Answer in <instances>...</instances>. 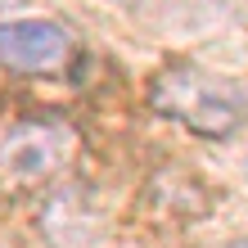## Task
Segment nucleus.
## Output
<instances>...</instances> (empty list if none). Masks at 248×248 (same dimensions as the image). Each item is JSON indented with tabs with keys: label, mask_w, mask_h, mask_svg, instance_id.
Instances as JSON below:
<instances>
[{
	"label": "nucleus",
	"mask_w": 248,
	"mask_h": 248,
	"mask_svg": "<svg viewBox=\"0 0 248 248\" xmlns=\"http://www.w3.org/2000/svg\"><path fill=\"white\" fill-rule=\"evenodd\" d=\"M144 99L158 118H171L208 140H226L248 126V81L199 63H167L154 72Z\"/></svg>",
	"instance_id": "obj_1"
},
{
	"label": "nucleus",
	"mask_w": 248,
	"mask_h": 248,
	"mask_svg": "<svg viewBox=\"0 0 248 248\" xmlns=\"http://www.w3.org/2000/svg\"><path fill=\"white\" fill-rule=\"evenodd\" d=\"M77 154H81V136L68 122L32 118V122L9 126L0 136V203L41 194L72 167Z\"/></svg>",
	"instance_id": "obj_2"
},
{
	"label": "nucleus",
	"mask_w": 248,
	"mask_h": 248,
	"mask_svg": "<svg viewBox=\"0 0 248 248\" xmlns=\"http://www.w3.org/2000/svg\"><path fill=\"white\" fill-rule=\"evenodd\" d=\"M77 54V41L68 27L50 18H14L0 23V68L23 72V77H54Z\"/></svg>",
	"instance_id": "obj_3"
},
{
	"label": "nucleus",
	"mask_w": 248,
	"mask_h": 248,
	"mask_svg": "<svg viewBox=\"0 0 248 248\" xmlns=\"http://www.w3.org/2000/svg\"><path fill=\"white\" fill-rule=\"evenodd\" d=\"M46 217H59V221L68 217V226L46 230L59 248H91L99 239V230H104V212H99V203H91V194H86V203H81V189H63V194H54L50 208H46Z\"/></svg>",
	"instance_id": "obj_4"
},
{
	"label": "nucleus",
	"mask_w": 248,
	"mask_h": 248,
	"mask_svg": "<svg viewBox=\"0 0 248 248\" xmlns=\"http://www.w3.org/2000/svg\"><path fill=\"white\" fill-rule=\"evenodd\" d=\"M126 14H136L144 23L176 27V32H203L221 18V0H118Z\"/></svg>",
	"instance_id": "obj_5"
},
{
	"label": "nucleus",
	"mask_w": 248,
	"mask_h": 248,
	"mask_svg": "<svg viewBox=\"0 0 248 248\" xmlns=\"http://www.w3.org/2000/svg\"><path fill=\"white\" fill-rule=\"evenodd\" d=\"M14 5H23V0H0V9H14Z\"/></svg>",
	"instance_id": "obj_6"
},
{
	"label": "nucleus",
	"mask_w": 248,
	"mask_h": 248,
	"mask_svg": "<svg viewBox=\"0 0 248 248\" xmlns=\"http://www.w3.org/2000/svg\"><path fill=\"white\" fill-rule=\"evenodd\" d=\"M230 248H248V235H244V239H235V244H230Z\"/></svg>",
	"instance_id": "obj_7"
}]
</instances>
